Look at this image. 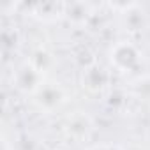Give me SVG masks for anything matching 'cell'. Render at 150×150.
<instances>
[{
    "label": "cell",
    "instance_id": "obj_2",
    "mask_svg": "<svg viewBox=\"0 0 150 150\" xmlns=\"http://www.w3.org/2000/svg\"><path fill=\"white\" fill-rule=\"evenodd\" d=\"M71 101L69 92L65 90V87L58 81H46L39 92L32 97L34 106L37 108V111L44 113V115H51L57 113L58 110H62L67 103Z\"/></svg>",
    "mask_w": 150,
    "mask_h": 150
},
{
    "label": "cell",
    "instance_id": "obj_8",
    "mask_svg": "<svg viewBox=\"0 0 150 150\" xmlns=\"http://www.w3.org/2000/svg\"><path fill=\"white\" fill-rule=\"evenodd\" d=\"M41 74H46L50 72V71H53L55 69V65H57V57H55V53L50 50V48H46V46H37V48H34L32 51H30V57L27 58Z\"/></svg>",
    "mask_w": 150,
    "mask_h": 150
},
{
    "label": "cell",
    "instance_id": "obj_12",
    "mask_svg": "<svg viewBox=\"0 0 150 150\" xmlns=\"http://www.w3.org/2000/svg\"><path fill=\"white\" fill-rule=\"evenodd\" d=\"M87 150H124V148L120 145H115V143H99V145L88 146Z\"/></svg>",
    "mask_w": 150,
    "mask_h": 150
},
{
    "label": "cell",
    "instance_id": "obj_7",
    "mask_svg": "<svg viewBox=\"0 0 150 150\" xmlns=\"http://www.w3.org/2000/svg\"><path fill=\"white\" fill-rule=\"evenodd\" d=\"M30 16L42 21V23H55L57 20L64 18L65 2H35L28 6Z\"/></svg>",
    "mask_w": 150,
    "mask_h": 150
},
{
    "label": "cell",
    "instance_id": "obj_10",
    "mask_svg": "<svg viewBox=\"0 0 150 150\" xmlns=\"http://www.w3.org/2000/svg\"><path fill=\"white\" fill-rule=\"evenodd\" d=\"M122 18H124V27L129 30V32H139L145 28L146 25V14L145 11L141 9L139 4H132L125 13H122Z\"/></svg>",
    "mask_w": 150,
    "mask_h": 150
},
{
    "label": "cell",
    "instance_id": "obj_6",
    "mask_svg": "<svg viewBox=\"0 0 150 150\" xmlns=\"http://www.w3.org/2000/svg\"><path fill=\"white\" fill-rule=\"evenodd\" d=\"M94 6L88 2H65L64 18L76 28H85L94 20Z\"/></svg>",
    "mask_w": 150,
    "mask_h": 150
},
{
    "label": "cell",
    "instance_id": "obj_1",
    "mask_svg": "<svg viewBox=\"0 0 150 150\" xmlns=\"http://www.w3.org/2000/svg\"><path fill=\"white\" fill-rule=\"evenodd\" d=\"M108 60L110 65L124 76H138L143 72V51L139 46L129 39L117 41L108 50Z\"/></svg>",
    "mask_w": 150,
    "mask_h": 150
},
{
    "label": "cell",
    "instance_id": "obj_3",
    "mask_svg": "<svg viewBox=\"0 0 150 150\" xmlns=\"http://www.w3.org/2000/svg\"><path fill=\"white\" fill-rule=\"evenodd\" d=\"M46 76L41 74L28 60H25L23 64H20L16 67V71L13 72V85L14 88L21 94V96H27V97H34L39 88L46 83Z\"/></svg>",
    "mask_w": 150,
    "mask_h": 150
},
{
    "label": "cell",
    "instance_id": "obj_13",
    "mask_svg": "<svg viewBox=\"0 0 150 150\" xmlns=\"http://www.w3.org/2000/svg\"><path fill=\"white\" fill-rule=\"evenodd\" d=\"M53 150H65V148H53Z\"/></svg>",
    "mask_w": 150,
    "mask_h": 150
},
{
    "label": "cell",
    "instance_id": "obj_11",
    "mask_svg": "<svg viewBox=\"0 0 150 150\" xmlns=\"http://www.w3.org/2000/svg\"><path fill=\"white\" fill-rule=\"evenodd\" d=\"M129 94L139 101H150V72H141L131 80Z\"/></svg>",
    "mask_w": 150,
    "mask_h": 150
},
{
    "label": "cell",
    "instance_id": "obj_5",
    "mask_svg": "<svg viewBox=\"0 0 150 150\" xmlns=\"http://www.w3.org/2000/svg\"><path fill=\"white\" fill-rule=\"evenodd\" d=\"M110 81H111L110 71L99 64L81 71V74H80L81 88L85 92H88L90 96H101L103 92H106L110 88Z\"/></svg>",
    "mask_w": 150,
    "mask_h": 150
},
{
    "label": "cell",
    "instance_id": "obj_4",
    "mask_svg": "<svg viewBox=\"0 0 150 150\" xmlns=\"http://www.w3.org/2000/svg\"><path fill=\"white\" fill-rule=\"evenodd\" d=\"M64 132L74 143H83L94 132V120L85 111H74L67 115L65 124H64Z\"/></svg>",
    "mask_w": 150,
    "mask_h": 150
},
{
    "label": "cell",
    "instance_id": "obj_9",
    "mask_svg": "<svg viewBox=\"0 0 150 150\" xmlns=\"http://www.w3.org/2000/svg\"><path fill=\"white\" fill-rule=\"evenodd\" d=\"M71 58H72L74 64H76V67H80L81 71H85V69L99 64L97 62V57H96V51L92 50L90 44H85V42H78V44L72 46Z\"/></svg>",
    "mask_w": 150,
    "mask_h": 150
}]
</instances>
